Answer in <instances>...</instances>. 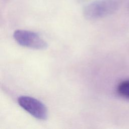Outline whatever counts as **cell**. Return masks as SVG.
Returning a JSON list of instances; mask_svg holds the SVG:
<instances>
[{
  "instance_id": "6da1fadb",
  "label": "cell",
  "mask_w": 129,
  "mask_h": 129,
  "mask_svg": "<svg viewBox=\"0 0 129 129\" xmlns=\"http://www.w3.org/2000/svg\"><path fill=\"white\" fill-rule=\"evenodd\" d=\"M118 7L115 0H96L84 7L83 14L87 19L96 20L112 14Z\"/></svg>"
},
{
  "instance_id": "7a4b0ae2",
  "label": "cell",
  "mask_w": 129,
  "mask_h": 129,
  "mask_svg": "<svg viewBox=\"0 0 129 129\" xmlns=\"http://www.w3.org/2000/svg\"><path fill=\"white\" fill-rule=\"evenodd\" d=\"M13 37L20 45L24 47L35 49H44L47 47L46 41L33 31L17 30L14 32Z\"/></svg>"
},
{
  "instance_id": "3957f363",
  "label": "cell",
  "mask_w": 129,
  "mask_h": 129,
  "mask_svg": "<svg viewBox=\"0 0 129 129\" xmlns=\"http://www.w3.org/2000/svg\"><path fill=\"white\" fill-rule=\"evenodd\" d=\"M18 102L22 108L36 118L41 120L47 119V108L38 99L28 96H21L18 98Z\"/></svg>"
},
{
  "instance_id": "277c9868",
  "label": "cell",
  "mask_w": 129,
  "mask_h": 129,
  "mask_svg": "<svg viewBox=\"0 0 129 129\" xmlns=\"http://www.w3.org/2000/svg\"><path fill=\"white\" fill-rule=\"evenodd\" d=\"M117 92L122 97L129 99V80L121 82L117 86Z\"/></svg>"
}]
</instances>
